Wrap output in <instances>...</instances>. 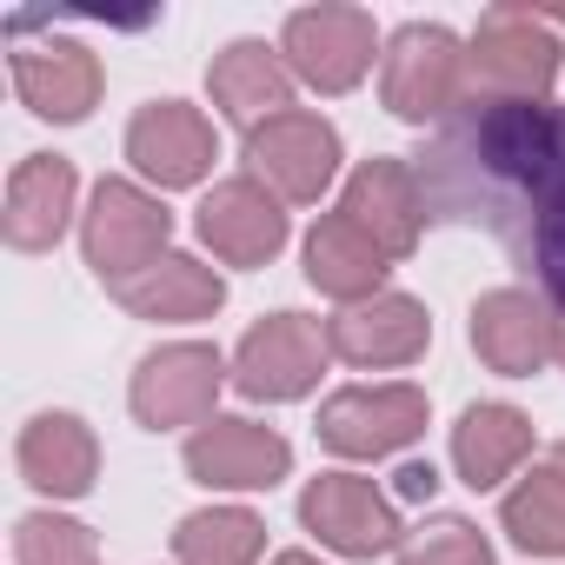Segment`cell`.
Masks as SVG:
<instances>
[{"instance_id": "1", "label": "cell", "mask_w": 565, "mask_h": 565, "mask_svg": "<svg viewBox=\"0 0 565 565\" xmlns=\"http://www.w3.org/2000/svg\"><path fill=\"white\" fill-rule=\"evenodd\" d=\"M426 213L486 226L532 287L565 307V107L552 100H466L419 153Z\"/></svg>"}, {"instance_id": "2", "label": "cell", "mask_w": 565, "mask_h": 565, "mask_svg": "<svg viewBox=\"0 0 565 565\" xmlns=\"http://www.w3.org/2000/svg\"><path fill=\"white\" fill-rule=\"evenodd\" d=\"M565 67L558 28H545L539 8H492L466 41V100H545Z\"/></svg>"}, {"instance_id": "3", "label": "cell", "mask_w": 565, "mask_h": 565, "mask_svg": "<svg viewBox=\"0 0 565 565\" xmlns=\"http://www.w3.org/2000/svg\"><path fill=\"white\" fill-rule=\"evenodd\" d=\"M380 100L406 127H446L466 107V41L439 21H406L380 54Z\"/></svg>"}, {"instance_id": "4", "label": "cell", "mask_w": 565, "mask_h": 565, "mask_svg": "<svg viewBox=\"0 0 565 565\" xmlns=\"http://www.w3.org/2000/svg\"><path fill=\"white\" fill-rule=\"evenodd\" d=\"M167 239H173V213H167V200H160L153 186L120 180V173H107V180L94 186V200H87V213H81V253H87V266L107 279V294L120 287V279L147 273L160 253H173Z\"/></svg>"}, {"instance_id": "5", "label": "cell", "mask_w": 565, "mask_h": 565, "mask_svg": "<svg viewBox=\"0 0 565 565\" xmlns=\"http://www.w3.org/2000/svg\"><path fill=\"white\" fill-rule=\"evenodd\" d=\"M426 419H433L426 386H413V380H373V386H340L320 406L313 433H320V446L333 459H360L366 466V459L406 452L426 433Z\"/></svg>"}, {"instance_id": "6", "label": "cell", "mask_w": 565, "mask_h": 565, "mask_svg": "<svg viewBox=\"0 0 565 565\" xmlns=\"http://www.w3.org/2000/svg\"><path fill=\"white\" fill-rule=\"evenodd\" d=\"M327 360H333V340H327L320 320H307V313H294V307H287V313H266V320H253V327L239 333V347H233V393H246V399H259V406L307 399V393L320 386Z\"/></svg>"}, {"instance_id": "7", "label": "cell", "mask_w": 565, "mask_h": 565, "mask_svg": "<svg viewBox=\"0 0 565 565\" xmlns=\"http://www.w3.org/2000/svg\"><path fill=\"white\" fill-rule=\"evenodd\" d=\"M239 160H246V173H253L273 200L313 206V200H327V186L340 180L347 147H340V127H333L327 114L294 107V114H279V120L253 127L246 147H239Z\"/></svg>"}, {"instance_id": "8", "label": "cell", "mask_w": 565, "mask_h": 565, "mask_svg": "<svg viewBox=\"0 0 565 565\" xmlns=\"http://www.w3.org/2000/svg\"><path fill=\"white\" fill-rule=\"evenodd\" d=\"M386 54L366 8H294L279 28V61L313 94H353Z\"/></svg>"}, {"instance_id": "9", "label": "cell", "mask_w": 565, "mask_h": 565, "mask_svg": "<svg viewBox=\"0 0 565 565\" xmlns=\"http://www.w3.org/2000/svg\"><path fill=\"white\" fill-rule=\"evenodd\" d=\"M233 380V366L220 360V347L206 340H173V347H153L140 366H134V386H127V406L147 433H180V426H206L213 406H220V386Z\"/></svg>"}, {"instance_id": "10", "label": "cell", "mask_w": 565, "mask_h": 565, "mask_svg": "<svg viewBox=\"0 0 565 565\" xmlns=\"http://www.w3.org/2000/svg\"><path fill=\"white\" fill-rule=\"evenodd\" d=\"M300 525L327 552H340V558H386V552L406 545V525H399L393 492H380L366 472H320V479H307Z\"/></svg>"}, {"instance_id": "11", "label": "cell", "mask_w": 565, "mask_h": 565, "mask_svg": "<svg viewBox=\"0 0 565 565\" xmlns=\"http://www.w3.org/2000/svg\"><path fill=\"white\" fill-rule=\"evenodd\" d=\"M186 479L206 492H273L294 472L287 433H273L246 413H213L200 433H186Z\"/></svg>"}, {"instance_id": "12", "label": "cell", "mask_w": 565, "mask_h": 565, "mask_svg": "<svg viewBox=\"0 0 565 565\" xmlns=\"http://www.w3.org/2000/svg\"><path fill=\"white\" fill-rule=\"evenodd\" d=\"M472 353L499 380H532L558 360V307L539 287H492L472 300Z\"/></svg>"}, {"instance_id": "13", "label": "cell", "mask_w": 565, "mask_h": 565, "mask_svg": "<svg viewBox=\"0 0 565 565\" xmlns=\"http://www.w3.org/2000/svg\"><path fill=\"white\" fill-rule=\"evenodd\" d=\"M220 160V140H213V120L186 100H147L134 120H127V167L153 186V193H173V186H200Z\"/></svg>"}, {"instance_id": "14", "label": "cell", "mask_w": 565, "mask_h": 565, "mask_svg": "<svg viewBox=\"0 0 565 565\" xmlns=\"http://www.w3.org/2000/svg\"><path fill=\"white\" fill-rule=\"evenodd\" d=\"M193 226H200V239H206V253L220 266H266V259H279V246H287V233H294L287 200H273L253 173L220 180L200 200Z\"/></svg>"}, {"instance_id": "15", "label": "cell", "mask_w": 565, "mask_h": 565, "mask_svg": "<svg viewBox=\"0 0 565 565\" xmlns=\"http://www.w3.org/2000/svg\"><path fill=\"white\" fill-rule=\"evenodd\" d=\"M327 340H333V360H347V366H360V373H393V366L426 360V347H433V313H426V300L386 287L380 300L340 307V313L327 320Z\"/></svg>"}, {"instance_id": "16", "label": "cell", "mask_w": 565, "mask_h": 565, "mask_svg": "<svg viewBox=\"0 0 565 565\" xmlns=\"http://www.w3.org/2000/svg\"><path fill=\"white\" fill-rule=\"evenodd\" d=\"M100 87H107V74H100V54H94L87 41L54 34V41L14 47V94H21L28 114H41V120H54V127L87 120V114L100 107Z\"/></svg>"}, {"instance_id": "17", "label": "cell", "mask_w": 565, "mask_h": 565, "mask_svg": "<svg viewBox=\"0 0 565 565\" xmlns=\"http://www.w3.org/2000/svg\"><path fill=\"white\" fill-rule=\"evenodd\" d=\"M340 213H347L360 233H373L386 259H406V253L419 246L426 220H433L413 160H393V153H373V160L353 167V180H347V193H340Z\"/></svg>"}, {"instance_id": "18", "label": "cell", "mask_w": 565, "mask_h": 565, "mask_svg": "<svg viewBox=\"0 0 565 565\" xmlns=\"http://www.w3.org/2000/svg\"><path fill=\"white\" fill-rule=\"evenodd\" d=\"M74 200H81V173L61 153H28L8 173V200H0V239L14 253H54L61 233L74 226Z\"/></svg>"}, {"instance_id": "19", "label": "cell", "mask_w": 565, "mask_h": 565, "mask_svg": "<svg viewBox=\"0 0 565 565\" xmlns=\"http://www.w3.org/2000/svg\"><path fill=\"white\" fill-rule=\"evenodd\" d=\"M14 466L41 499H87L100 479V439L81 413H34L21 426Z\"/></svg>"}, {"instance_id": "20", "label": "cell", "mask_w": 565, "mask_h": 565, "mask_svg": "<svg viewBox=\"0 0 565 565\" xmlns=\"http://www.w3.org/2000/svg\"><path fill=\"white\" fill-rule=\"evenodd\" d=\"M294 74H287V61H279V47H266V41H233V47H220L213 54V67H206V94H213V107L239 127V134H253V127H266V120H279V114H294Z\"/></svg>"}, {"instance_id": "21", "label": "cell", "mask_w": 565, "mask_h": 565, "mask_svg": "<svg viewBox=\"0 0 565 565\" xmlns=\"http://www.w3.org/2000/svg\"><path fill=\"white\" fill-rule=\"evenodd\" d=\"M114 300L134 313V320H153V327H193V320H213L226 307V279L220 266L193 259V253H160L147 273L120 279Z\"/></svg>"}, {"instance_id": "22", "label": "cell", "mask_w": 565, "mask_h": 565, "mask_svg": "<svg viewBox=\"0 0 565 565\" xmlns=\"http://www.w3.org/2000/svg\"><path fill=\"white\" fill-rule=\"evenodd\" d=\"M386 273H393V259L380 253V239L360 233L340 206L313 220V233H307V279L327 300H340V307L380 300L386 294Z\"/></svg>"}, {"instance_id": "23", "label": "cell", "mask_w": 565, "mask_h": 565, "mask_svg": "<svg viewBox=\"0 0 565 565\" xmlns=\"http://www.w3.org/2000/svg\"><path fill=\"white\" fill-rule=\"evenodd\" d=\"M525 459H532V419L512 399H479V406L459 413V426H452V472L472 492L505 486Z\"/></svg>"}, {"instance_id": "24", "label": "cell", "mask_w": 565, "mask_h": 565, "mask_svg": "<svg viewBox=\"0 0 565 565\" xmlns=\"http://www.w3.org/2000/svg\"><path fill=\"white\" fill-rule=\"evenodd\" d=\"M499 525L532 558H565V439L532 459V472L499 499Z\"/></svg>"}, {"instance_id": "25", "label": "cell", "mask_w": 565, "mask_h": 565, "mask_svg": "<svg viewBox=\"0 0 565 565\" xmlns=\"http://www.w3.org/2000/svg\"><path fill=\"white\" fill-rule=\"evenodd\" d=\"M266 525L246 505H200L173 525V558L180 565H259Z\"/></svg>"}, {"instance_id": "26", "label": "cell", "mask_w": 565, "mask_h": 565, "mask_svg": "<svg viewBox=\"0 0 565 565\" xmlns=\"http://www.w3.org/2000/svg\"><path fill=\"white\" fill-rule=\"evenodd\" d=\"M393 565H492V539L466 512H439V519H426V525L406 532V545L393 552Z\"/></svg>"}, {"instance_id": "27", "label": "cell", "mask_w": 565, "mask_h": 565, "mask_svg": "<svg viewBox=\"0 0 565 565\" xmlns=\"http://www.w3.org/2000/svg\"><path fill=\"white\" fill-rule=\"evenodd\" d=\"M14 565H100V539L67 512H28L14 525Z\"/></svg>"}, {"instance_id": "28", "label": "cell", "mask_w": 565, "mask_h": 565, "mask_svg": "<svg viewBox=\"0 0 565 565\" xmlns=\"http://www.w3.org/2000/svg\"><path fill=\"white\" fill-rule=\"evenodd\" d=\"M393 479H399V486H393L399 499H433V492H439V472H433L426 459H413V466H399Z\"/></svg>"}, {"instance_id": "29", "label": "cell", "mask_w": 565, "mask_h": 565, "mask_svg": "<svg viewBox=\"0 0 565 565\" xmlns=\"http://www.w3.org/2000/svg\"><path fill=\"white\" fill-rule=\"evenodd\" d=\"M273 565H320V558H313V552H279Z\"/></svg>"}, {"instance_id": "30", "label": "cell", "mask_w": 565, "mask_h": 565, "mask_svg": "<svg viewBox=\"0 0 565 565\" xmlns=\"http://www.w3.org/2000/svg\"><path fill=\"white\" fill-rule=\"evenodd\" d=\"M558 366H565V307H558Z\"/></svg>"}]
</instances>
